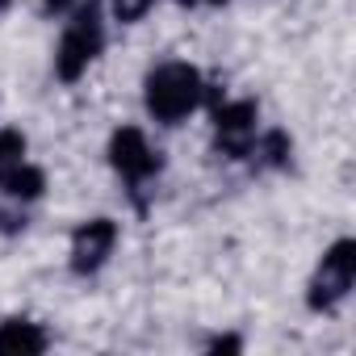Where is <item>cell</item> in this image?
I'll use <instances>...</instances> for the list:
<instances>
[{"label": "cell", "instance_id": "1", "mask_svg": "<svg viewBox=\"0 0 356 356\" xmlns=\"http://www.w3.org/2000/svg\"><path fill=\"white\" fill-rule=\"evenodd\" d=\"M202 101H206V80L185 59H168L151 67L143 80V105L159 126H181Z\"/></svg>", "mask_w": 356, "mask_h": 356}, {"label": "cell", "instance_id": "2", "mask_svg": "<svg viewBox=\"0 0 356 356\" xmlns=\"http://www.w3.org/2000/svg\"><path fill=\"white\" fill-rule=\"evenodd\" d=\"M105 47V26H101V9H97V0H88V5L72 9V22L55 47V80L63 84H76L101 55Z\"/></svg>", "mask_w": 356, "mask_h": 356}, {"label": "cell", "instance_id": "3", "mask_svg": "<svg viewBox=\"0 0 356 356\" xmlns=\"http://www.w3.org/2000/svg\"><path fill=\"white\" fill-rule=\"evenodd\" d=\"M352 285H356V239H335L323 252V260L306 285V306L314 314H331L352 293Z\"/></svg>", "mask_w": 356, "mask_h": 356}, {"label": "cell", "instance_id": "4", "mask_svg": "<svg viewBox=\"0 0 356 356\" xmlns=\"http://www.w3.org/2000/svg\"><path fill=\"white\" fill-rule=\"evenodd\" d=\"M109 168L122 176V185L130 189L134 206H143V189L159 176L163 159H159V151L147 143V134H143L138 126H122V130H113V138H109Z\"/></svg>", "mask_w": 356, "mask_h": 356}, {"label": "cell", "instance_id": "5", "mask_svg": "<svg viewBox=\"0 0 356 356\" xmlns=\"http://www.w3.org/2000/svg\"><path fill=\"white\" fill-rule=\"evenodd\" d=\"M260 105L252 97L243 101H214V155L222 159H248L256 143Z\"/></svg>", "mask_w": 356, "mask_h": 356}, {"label": "cell", "instance_id": "6", "mask_svg": "<svg viewBox=\"0 0 356 356\" xmlns=\"http://www.w3.org/2000/svg\"><path fill=\"white\" fill-rule=\"evenodd\" d=\"M118 248V222L113 218H88L72 231V248H67V268L76 277H97L109 256Z\"/></svg>", "mask_w": 356, "mask_h": 356}, {"label": "cell", "instance_id": "7", "mask_svg": "<svg viewBox=\"0 0 356 356\" xmlns=\"http://www.w3.org/2000/svg\"><path fill=\"white\" fill-rule=\"evenodd\" d=\"M47 348H51V339H47V331L38 323H30V318H5V323H0V352L38 356Z\"/></svg>", "mask_w": 356, "mask_h": 356}, {"label": "cell", "instance_id": "8", "mask_svg": "<svg viewBox=\"0 0 356 356\" xmlns=\"http://www.w3.org/2000/svg\"><path fill=\"white\" fill-rule=\"evenodd\" d=\"M248 159H252V168H264V172L289 168V159H293V138H289L285 130H264V134H256Z\"/></svg>", "mask_w": 356, "mask_h": 356}, {"label": "cell", "instance_id": "9", "mask_svg": "<svg viewBox=\"0 0 356 356\" xmlns=\"http://www.w3.org/2000/svg\"><path fill=\"white\" fill-rule=\"evenodd\" d=\"M42 189H47V172L42 168H34V163H22L17 172H9L5 181H0V193H5L9 202H38L42 197Z\"/></svg>", "mask_w": 356, "mask_h": 356}, {"label": "cell", "instance_id": "10", "mask_svg": "<svg viewBox=\"0 0 356 356\" xmlns=\"http://www.w3.org/2000/svg\"><path fill=\"white\" fill-rule=\"evenodd\" d=\"M26 163V134L22 130H0V181Z\"/></svg>", "mask_w": 356, "mask_h": 356}, {"label": "cell", "instance_id": "11", "mask_svg": "<svg viewBox=\"0 0 356 356\" xmlns=\"http://www.w3.org/2000/svg\"><path fill=\"white\" fill-rule=\"evenodd\" d=\"M155 5V0H113V22H122V26H134V22H143L147 17V9Z\"/></svg>", "mask_w": 356, "mask_h": 356}, {"label": "cell", "instance_id": "12", "mask_svg": "<svg viewBox=\"0 0 356 356\" xmlns=\"http://www.w3.org/2000/svg\"><path fill=\"white\" fill-rule=\"evenodd\" d=\"M80 5H88V0H42V13H47V17H59V13L80 9Z\"/></svg>", "mask_w": 356, "mask_h": 356}, {"label": "cell", "instance_id": "13", "mask_svg": "<svg viewBox=\"0 0 356 356\" xmlns=\"http://www.w3.org/2000/svg\"><path fill=\"white\" fill-rule=\"evenodd\" d=\"M0 231H5V235L26 231V214H9V210H0Z\"/></svg>", "mask_w": 356, "mask_h": 356}, {"label": "cell", "instance_id": "14", "mask_svg": "<svg viewBox=\"0 0 356 356\" xmlns=\"http://www.w3.org/2000/svg\"><path fill=\"white\" fill-rule=\"evenodd\" d=\"M239 348H243L239 335H218V339H210V352H239Z\"/></svg>", "mask_w": 356, "mask_h": 356}, {"label": "cell", "instance_id": "15", "mask_svg": "<svg viewBox=\"0 0 356 356\" xmlns=\"http://www.w3.org/2000/svg\"><path fill=\"white\" fill-rule=\"evenodd\" d=\"M176 5H181V9H202V5H227V0H176Z\"/></svg>", "mask_w": 356, "mask_h": 356}, {"label": "cell", "instance_id": "16", "mask_svg": "<svg viewBox=\"0 0 356 356\" xmlns=\"http://www.w3.org/2000/svg\"><path fill=\"white\" fill-rule=\"evenodd\" d=\"M5 9H9V0H0V13H5Z\"/></svg>", "mask_w": 356, "mask_h": 356}]
</instances>
